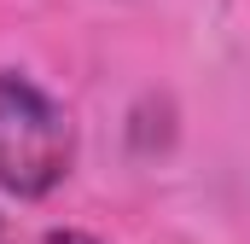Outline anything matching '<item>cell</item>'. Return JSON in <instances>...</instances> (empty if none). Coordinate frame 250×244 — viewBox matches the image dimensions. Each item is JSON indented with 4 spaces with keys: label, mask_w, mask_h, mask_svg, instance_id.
<instances>
[{
    "label": "cell",
    "mask_w": 250,
    "mask_h": 244,
    "mask_svg": "<svg viewBox=\"0 0 250 244\" xmlns=\"http://www.w3.org/2000/svg\"><path fill=\"white\" fill-rule=\"evenodd\" d=\"M76 163V122L23 70H0V192L47 198Z\"/></svg>",
    "instance_id": "obj_1"
},
{
    "label": "cell",
    "mask_w": 250,
    "mask_h": 244,
    "mask_svg": "<svg viewBox=\"0 0 250 244\" xmlns=\"http://www.w3.org/2000/svg\"><path fill=\"white\" fill-rule=\"evenodd\" d=\"M29 244H99L93 233H76V227H53V233H35Z\"/></svg>",
    "instance_id": "obj_2"
}]
</instances>
